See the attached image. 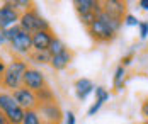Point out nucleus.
Here are the masks:
<instances>
[{
    "mask_svg": "<svg viewBox=\"0 0 148 124\" xmlns=\"http://www.w3.org/2000/svg\"><path fill=\"white\" fill-rule=\"evenodd\" d=\"M134 53H136V46H131V49L121 58V66H124V68H128L131 63H133V60H134Z\"/></svg>",
    "mask_w": 148,
    "mask_h": 124,
    "instance_id": "24",
    "label": "nucleus"
},
{
    "mask_svg": "<svg viewBox=\"0 0 148 124\" xmlns=\"http://www.w3.org/2000/svg\"><path fill=\"white\" fill-rule=\"evenodd\" d=\"M21 31V27H19V24H15V26H12V27H9V29H5L3 32V37H5V41H7V44L14 39L15 36H17V32Z\"/></svg>",
    "mask_w": 148,
    "mask_h": 124,
    "instance_id": "25",
    "label": "nucleus"
},
{
    "mask_svg": "<svg viewBox=\"0 0 148 124\" xmlns=\"http://www.w3.org/2000/svg\"><path fill=\"white\" fill-rule=\"evenodd\" d=\"M78 20H80V24L85 27V29H89L90 26L97 20V14L95 12H89V14H84V16H78Z\"/></svg>",
    "mask_w": 148,
    "mask_h": 124,
    "instance_id": "23",
    "label": "nucleus"
},
{
    "mask_svg": "<svg viewBox=\"0 0 148 124\" xmlns=\"http://www.w3.org/2000/svg\"><path fill=\"white\" fill-rule=\"evenodd\" d=\"M72 61H73V53H72L70 49H66V51L60 53L56 56H51L49 66H51L55 72H63V70H66V68L72 65Z\"/></svg>",
    "mask_w": 148,
    "mask_h": 124,
    "instance_id": "13",
    "label": "nucleus"
},
{
    "mask_svg": "<svg viewBox=\"0 0 148 124\" xmlns=\"http://www.w3.org/2000/svg\"><path fill=\"white\" fill-rule=\"evenodd\" d=\"M24 114H26L24 109L19 107V106H15L14 109L7 110L3 116H5V119H7L9 124H22V121H24Z\"/></svg>",
    "mask_w": 148,
    "mask_h": 124,
    "instance_id": "15",
    "label": "nucleus"
},
{
    "mask_svg": "<svg viewBox=\"0 0 148 124\" xmlns=\"http://www.w3.org/2000/svg\"><path fill=\"white\" fill-rule=\"evenodd\" d=\"M12 97L17 102L19 107H22L24 110H29V109H36L38 107V99H36V92H32L26 87H19L17 90H14Z\"/></svg>",
    "mask_w": 148,
    "mask_h": 124,
    "instance_id": "7",
    "label": "nucleus"
},
{
    "mask_svg": "<svg viewBox=\"0 0 148 124\" xmlns=\"http://www.w3.org/2000/svg\"><path fill=\"white\" fill-rule=\"evenodd\" d=\"M138 7H140L141 10L148 12V0H140V2H138Z\"/></svg>",
    "mask_w": 148,
    "mask_h": 124,
    "instance_id": "30",
    "label": "nucleus"
},
{
    "mask_svg": "<svg viewBox=\"0 0 148 124\" xmlns=\"http://www.w3.org/2000/svg\"><path fill=\"white\" fill-rule=\"evenodd\" d=\"M10 5L14 7L19 14H22V12L29 10L34 3H32V2H29V0H12V2H10Z\"/></svg>",
    "mask_w": 148,
    "mask_h": 124,
    "instance_id": "22",
    "label": "nucleus"
},
{
    "mask_svg": "<svg viewBox=\"0 0 148 124\" xmlns=\"http://www.w3.org/2000/svg\"><path fill=\"white\" fill-rule=\"evenodd\" d=\"M68 48L65 44V41L63 39H60L58 36H55L53 37V41H51V44H49V49H48V53L51 55V56H56L60 53H63V51H66Z\"/></svg>",
    "mask_w": 148,
    "mask_h": 124,
    "instance_id": "19",
    "label": "nucleus"
},
{
    "mask_svg": "<svg viewBox=\"0 0 148 124\" xmlns=\"http://www.w3.org/2000/svg\"><path fill=\"white\" fill-rule=\"evenodd\" d=\"M36 99L38 104H46V102H56V93L53 92L51 87H45L41 90L36 92Z\"/></svg>",
    "mask_w": 148,
    "mask_h": 124,
    "instance_id": "18",
    "label": "nucleus"
},
{
    "mask_svg": "<svg viewBox=\"0 0 148 124\" xmlns=\"http://www.w3.org/2000/svg\"><path fill=\"white\" fill-rule=\"evenodd\" d=\"M2 117H5V116H3V114H2V112H0V119H2Z\"/></svg>",
    "mask_w": 148,
    "mask_h": 124,
    "instance_id": "33",
    "label": "nucleus"
},
{
    "mask_svg": "<svg viewBox=\"0 0 148 124\" xmlns=\"http://www.w3.org/2000/svg\"><path fill=\"white\" fill-rule=\"evenodd\" d=\"M19 19H21V14L10 5V2H3L0 5V31H5L19 24Z\"/></svg>",
    "mask_w": 148,
    "mask_h": 124,
    "instance_id": "8",
    "label": "nucleus"
},
{
    "mask_svg": "<svg viewBox=\"0 0 148 124\" xmlns=\"http://www.w3.org/2000/svg\"><path fill=\"white\" fill-rule=\"evenodd\" d=\"M63 123H65V124H77V117H75L73 110H66V112H65Z\"/></svg>",
    "mask_w": 148,
    "mask_h": 124,
    "instance_id": "28",
    "label": "nucleus"
},
{
    "mask_svg": "<svg viewBox=\"0 0 148 124\" xmlns=\"http://www.w3.org/2000/svg\"><path fill=\"white\" fill-rule=\"evenodd\" d=\"M27 68H29V61L26 58L14 56L7 63V68H5L3 75L0 77V89L3 92H14L19 87H22L24 73H26Z\"/></svg>",
    "mask_w": 148,
    "mask_h": 124,
    "instance_id": "1",
    "label": "nucleus"
},
{
    "mask_svg": "<svg viewBox=\"0 0 148 124\" xmlns=\"http://www.w3.org/2000/svg\"><path fill=\"white\" fill-rule=\"evenodd\" d=\"M22 124H43L41 116H39V112H38V109H29V110H26Z\"/></svg>",
    "mask_w": 148,
    "mask_h": 124,
    "instance_id": "20",
    "label": "nucleus"
},
{
    "mask_svg": "<svg viewBox=\"0 0 148 124\" xmlns=\"http://www.w3.org/2000/svg\"><path fill=\"white\" fill-rule=\"evenodd\" d=\"M126 80H128V72L124 66L118 65L116 70H114V77H112V87L116 92H123L124 87H126Z\"/></svg>",
    "mask_w": 148,
    "mask_h": 124,
    "instance_id": "14",
    "label": "nucleus"
},
{
    "mask_svg": "<svg viewBox=\"0 0 148 124\" xmlns=\"http://www.w3.org/2000/svg\"><path fill=\"white\" fill-rule=\"evenodd\" d=\"M141 116H143V119L148 123V99H145L141 102Z\"/></svg>",
    "mask_w": 148,
    "mask_h": 124,
    "instance_id": "29",
    "label": "nucleus"
},
{
    "mask_svg": "<svg viewBox=\"0 0 148 124\" xmlns=\"http://www.w3.org/2000/svg\"><path fill=\"white\" fill-rule=\"evenodd\" d=\"M55 37V32L51 31H38L32 34V51H48L49 44Z\"/></svg>",
    "mask_w": 148,
    "mask_h": 124,
    "instance_id": "10",
    "label": "nucleus"
},
{
    "mask_svg": "<svg viewBox=\"0 0 148 124\" xmlns=\"http://www.w3.org/2000/svg\"><path fill=\"white\" fill-rule=\"evenodd\" d=\"M27 58L31 60V63L41 65V66L49 65V61H51V55H49L48 51H31V55L27 56Z\"/></svg>",
    "mask_w": 148,
    "mask_h": 124,
    "instance_id": "17",
    "label": "nucleus"
},
{
    "mask_svg": "<svg viewBox=\"0 0 148 124\" xmlns=\"http://www.w3.org/2000/svg\"><path fill=\"white\" fill-rule=\"evenodd\" d=\"M22 87L29 89V90H32V92H38V90L48 87V82H46L45 73H43L39 68H36V66H29V68L26 70V73H24Z\"/></svg>",
    "mask_w": 148,
    "mask_h": 124,
    "instance_id": "6",
    "label": "nucleus"
},
{
    "mask_svg": "<svg viewBox=\"0 0 148 124\" xmlns=\"http://www.w3.org/2000/svg\"><path fill=\"white\" fill-rule=\"evenodd\" d=\"M138 34H140L141 41H145L148 37V20H140V24H138Z\"/></svg>",
    "mask_w": 148,
    "mask_h": 124,
    "instance_id": "27",
    "label": "nucleus"
},
{
    "mask_svg": "<svg viewBox=\"0 0 148 124\" xmlns=\"http://www.w3.org/2000/svg\"><path fill=\"white\" fill-rule=\"evenodd\" d=\"M87 32H89L90 37H92L95 43H99V44H109V43H112V41L118 37V34L112 31L106 22L99 20V19L87 29Z\"/></svg>",
    "mask_w": 148,
    "mask_h": 124,
    "instance_id": "4",
    "label": "nucleus"
},
{
    "mask_svg": "<svg viewBox=\"0 0 148 124\" xmlns=\"http://www.w3.org/2000/svg\"><path fill=\"white\" fill-rule=\"evenodd\" d=\"M5 68H7V61L0 56V77L3 75V72H5Z\"/></svg>",
    "mask_w": 148,
    "mask_h": 124,
    "instance_id": "31",
    "label": "nucleus"
},
{
    "mask_svg": "<svg viewBox=\"0 0 148 124\" xmlns=\"http://www.w3.org/2000/svg\"><path fill=\"white\" fill-rule=\"evenodd\" d=\"M19 27L22 31L29 32V34H34V32H38V31H51V24L46 20V17H43L39 14V10H38L36 5H32L29 10H26V12L21 14Z\"/></svg>",
    "mask_w": 148,
    "mask_h": 124,
    "instance_id": "2",
    "label": "nucleus"
},
{
    "mask_svg": "<svg viewBox=\"0 0 148 124\" xmlns=\"http://www.w3.org/2000/svg\"><path fill=\"white\" fill-rule=\"evenodd\" d=\"M9 48H10V51L14 55H17L19 58L29 56L31 51H32V34L21 29V31L17 32V36L9 43Z\"/></svg>",
    "mask_w": 148,
    "mask_h": 124,
    "instance_id": "5",
    "label": "nucleus"
},
{
    "mask_svg": "<svg viewBox=\"0 0 148 124\" xmlns=\"http://www.w3.org/2000/svg\"><path fill=\"white\" fill-rule=\"evenodd\" d=\"M94 93H95V100H99V102H102V104L109 102V99H111V92H109L106 87H102V85H97L95 90H94Z\"/></svg>",
    "mask_w": 148,
    "mask_h": 124,
    "instance_id": "21",
    "label": "nucleus"
},
{
    "mask_svg": "<svg viewBox=\"0 0 148 124\" xmlns=\"http://www.w3.org/2000/svg\"><path fill=\"white\" fill-rule=\"evenodd\" d=\"M141 124H148V123H147V121H143V123H141Z\"/></svg>",
    "mask_w": 148,
    "mask_h": 124,
    "instance_id": "34",
    "label": "nucleus"
},
{
    "mask_svg": "<svg viewBox=\"0 0 148 124\" xmlns=\"http://www.w3.org/2000/svg\"><path fill=\"white\" fill-rule=\"evenodd\" d=\"M102 10L111 17H116L119 20H123L128 14V3L121 2V0H104L102 2Z\"/></svg>",
    "mask_w": 148,
    "mask_h": 124,
    "instance_id": "9",
    "label": "nucleus"
},
{
    "mask_svg": "<svg viewBox=\"0 0 148 124\" xmlns=\"http://www.w3.org/2000/svg\"><path fill=\"white\" fill-rule=\"evenodd\" d=\"M15 106H17V102L14 100L12 93H10V92H3V90H0V112H2V114H5L7 110L14 109Z\"/></svg>",
    "mask_w": 148,
    "mask_h": 124,
    "instance_id": "16",
    "label": "nucleus"
},
{
    "mask_svg": "<svg viewBox=\"0 0 148 124\" xmlns=\"http://www.w3.org/2000/svg\"><path fill=\"white\" fill-rule=\"evenodd\" d=\"M5 44H7V41H5V37H3V32L0 31V48L5 46Z\"/></svg>",
    "mask_w": 148,
    "mask_h": 124,
    "instance_id": "32",
    "label": "nucleus"
},
{
    "mask_svg": "<svg viewBox=\"0 0 148 124\" xmlns=\"http://www.w3.org/2000/svg\"><path fill=\"white\" fill-rule=\"evenodd\" d=\"M38 112L41 116L43 124H61L65 112L60 107L58 102H46V104H38Z\"/></svg>",
    "mask_w": 148,
    "mask_h": 124,
    "instance_id": "3",
    "label": "nucleus"
},
{
    "mask_svg": "<svg viewBox=\"0 0 148 124\" xmlns=\"http://www.w3.org/2000/svg\"><path fill=\"white\" fill-rule=\"evenodd\" d=\"M73 7L78 16H84L89 12H95V14L102 12V2H99V0H75Z\"/></svg>",
    "mask_w": 148,
    "mask_h": 124,
    "instance_id": "12",
    "label": "nucleus"
},
{
    "mask_svg": "<svg viewBox=\"0 0 148 124\" xmlns=\"http://www.w3.org/2000/svg\"><path fill=\"white\" fill-rule=\"evenodd\" d=\"M138 24H140V20L133 14H126V17L123 19V26H126V27H138Z\"/></svg>",
    "mask_w": 148,
    "mask_h": 124,
    "instance_id": "26",
    "label": "nucleus"
},
{
    "mask_svg": "<svg viewBox=\"0 0 148 124\" xmlns=\"http://www.w3.org/2000/svg\"><path fill=\"white\" fill-rule=\"evenodd\" d=\"M73 89H75L77 99H78L80 102H84V100L89 99L90 93H94V90H95V83H94L90 78H78V80H75Z\"/></svg>",
    "mask_w": 148,
    "mask_h": 124,
    "instance_id": "11",
    "label": "nucleus"
}]
</instances>
